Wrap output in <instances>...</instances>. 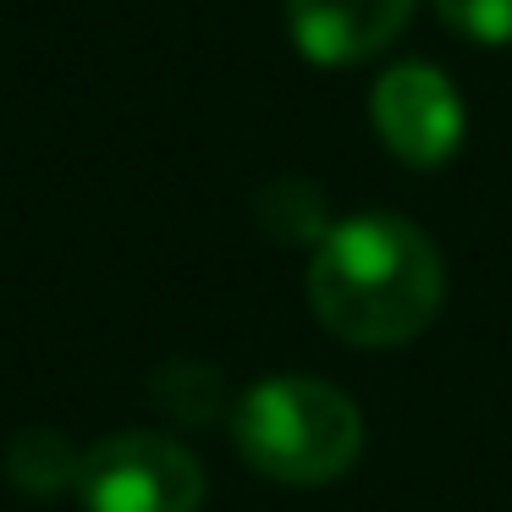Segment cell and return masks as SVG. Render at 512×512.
Wrapping results in <instances>:
<instances>
[{
	"label": "cell",
	"instance_id": "2",
	"mask_svg": "<svg viewBox=\"0 0 512 512\" xmlns=\"http://www.w3.org/2000/svg\"><path fill=\"white\" fill-rule=\"evenodd\" d=\"M243 463L281 485H331L364 452V413L347 391L314 375H270L232 408Z\"/></svg>",
	"mask_w": 512,
	"mask_h": 512
},
{
	"label": "cell",
	"instance_id": "1",
	"mask_svg": "<svg viewBox=\"0 0 512 512\" xmlns=\"http://www.w3.org/2000/svg\"><path fill=\"white\" fill-rule=\"evenodd\" d=\"M446 265L430 232L402 215H353L314 243V320L353 347H402L441 314Z\"/></svg>",
	"mask_w": 512,
	"mask_h": 512
},
{
	"label": "cell",
	"instance_id": "5",
	"mask_svg": "<svg viewBox=\"0 0 512 512\" xmlns=\"http://www.w3.org/2000/svg\"><path fill=\"white\" fill-rule=\"evenodd\" d=\"M413 0H287V34L314 67H353L408 28Z\"/></svg>",
	"mask_w": 512,
	"mask_h": 512
},
{
	"label": "cell",
	"instance_id": "3",
	"mask_svg": "<svg viewBox=\"0 0 512 512\" xmlns=\"http://www.w3.org/2000/svg\"><path fill=\"white\" fill-rule=\"evenodd\" d=\"M78 501L83 512H199L204 468L171 435L122 430L83 452Z\"/></svg>",
	"mask_w": 512,
	"mask_h": 512
},
{
	"label": "cell",
	"instance_id": "8",
	"mask_svg": "<svg viewBox=\"0 0 512 512\" xmlns=\"http://www.w3.org/2000/svg\"><path fill=\"white\" fill-rule=\"evenodd\" d=\"M435 17L474 45H512V0H435Z\"/></svg>",
	"mask_w": 512,
	"mask_h": 512
},
{
	"label": "cell",
	"instance_id": "7",
	"mask_svg": "<svg viewBox=\"0 0 512 512\" xmlns=\"http://www.w3.org/2000/svg\"><path fill=\"white\" fill-rule=\"evenodd\" d=\"M149 402H155V413H166L177 424H210L226 402V386L204 364H166L149 380Z\"/></svg>",
	"mask_w": 512,
	"mask_h": 512
},
{
	"label": "cell",
	"instance_id": "4",
	"mask_svg": "<svg viewBox=\"0 0 512 512\" xmlns=\"http://www.w3.org/2000/svg\"><path fill=\"white\" fill-rule=\"evenodd\" d=\"M369 116H375L380 144L413 171L446 166L468 133L463 94L430 61H402V67L380 72L375 94H369Z\"/></svg>",
	"mask_w": 512,
	"mask_h": 512
},
{
	"label": "cell",
	"instance_id": "6",
	"mask_svg": "<svg viewBox=\"0 0 512 512\" xmlns=\"http://www.w3.org/2000/svg\"><path fill=\"white\" fill-rule=\"evenodd\" d=\"M83 474V452L50 424H28L6 441V479H12L23 496H61V490H78Z\"/></svg>",
	"mask_w": 512,
	"mask_h": 512
}]
</instances>
